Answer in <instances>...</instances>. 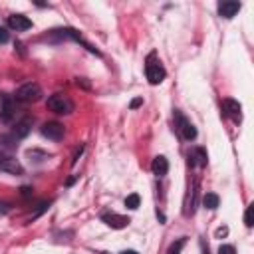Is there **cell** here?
I'll list each match as a JSON object with an SVG mask.
<instances>
[{
    "instance_id": "2",
    "label": "cell",
    "mask_w": 254,
    "mask_h": 254,
    "mask_svg": "<svg viewBox=\"0 0 254 254\" xmlns=\"http://www.w3.org/2000/svg\"><path fill=\"white\" fill-rule=\"evenodd\" d=\"M46 105H48L50 111H54L58 115H70L74 111V101L66 93H54V95H50L48 101H46Z\"/></svg>"
},
{
    "instance_id": "22",
    "label": "cell",
    "mask_w": 254,
    "mask_h": 254,
    "mask_svg": "<svg viewBox=\"0 0 254 254\" xmlns=\"http://www.w3.org/2000/svg\"><path fill=\"white\" fill-rule=\"evenodd\" d=\"M226 234H228V228H226V226L216 228V238H222V236H226Z\"/></svg>"
},
{
    "instance_id": "12",
    "label": "cell",
    "mask_w": 254,
    "mask_h": 254,
    "mask_svg": "<svg viewBox=\"0 0 254 254\" xmlns=\"http://www.w3.org/2000/svg\"><path fill=\"white\" fill-rule=\"evenodd\" d=\"M207 161H209V155H207V151H205L203 147H197V149H193V151L189 153V165L205 167Z\"/></svg>"
},
{
    "instance_id": "18",
    "label": "cell",
    "mask_w": 254,
    "mask_h": 254,
    "mask_svg": "<svg viewBox=\"0 0 254 254\" xmlns=\"http://www.w3.org/2000/svg\"><path fill=\"white\" fill-rule=\"evenodd\" d=\"M244 224H246L248 228L254 224V205H248V209H246V212H244Z\"/></svg>"
},
{
    "instance_id": "4",
    "label": "cell",
    "mask_w": 254,
    "mask_h": 254,
    "mask_svg": "<svg viewBox=\"0 0 254 254\" xmlns=\"http://www.w3.org/2000/svg\"><path fill=\"white\" fill-rule=\"evenodd\" d=\"M173 117H175V123H177V129H179V133H181V137L183 139H187V141H193L195 137H197V129H195V125L179 111V109H175V113H173Z\"/></svg>"
},
{
    "instance_id": "10",
    "label": "cell",
    "mask_w": 254,
    "mask_h": 254,
    "mask_svg": "<svg viewBox=\"0 0 254 254\" xmlns=\"http://www.w3.org/2000/svg\"><path fill=\"white\" fill-rule=\"evenodd\" d=\"M8 26L16 32H24V30L32 28V20L24 14H12V16H8Z\"/></svg>"
},
{
    "instance_id": "19",
    "label": "cell",
    "mask_w": 254,
    "mask_h": 254,
    "mask_svg": "<svg viewBox=\"0 0 254 254\" xmlns=\"http://www.w3.org/2000/svg\"><path fill=\"white\" fill-rule=\"evenodd\" d=\"M218 254H236V250H234V246H230V244H222V246L218 248Z\"/></svg>"
},
{
    "instance_id": "3",
    "label": "cell",
    "mask_w": 254,
    "mask_h": 254,
    "mask_svg": "<svg viewBox=\"0 0 254 254\" xmlns=\"http://www.w3.org/2000/svg\"><path fill=\"white\" fill-rule=\"evenodd\" d=\"M14 97H16V101H22V103H36L42 97V87L34 82H28L16 89Z\"/></svg>"
},
{
    "instance_id": "23",
    "label": "cell",
    "mask_w": 254,
    "mask_h": 254,
    "mask_svg": "<svg viewBox=\"0 0 254 254\" xmlns=\"http://www.w3.org/2000/svg\"><path fill=\"white\" fill-rule=\"evenodd\" d=\"M76 84H78V85H84V87H85V89H87V87H89V84H87V82H85V78H78V80H76Z\"/></svg>"
},
{
    "instance_id": "8",
    "label": "cell",
    "mask_w": 254,
    "mask_h": 254,
    "mask_svg": "<svg viewBox=\"0 0 254 254\" xmlns=\"http://www.w3.org/2000/svg\"><path fill=\"white\" fill-rule=\"evenodd\" d=\"M242 8L240 2H234V0H222V2H218V14L226 20H230L232 16L238 14V10Z\"/></svg>"
},
{
    "instance_id": "21",
    "label": "cell",
    "mask_w": 254,
    "mask_h": 254,
    "mask_svg": "<svg viewBox=\"0 0 254 254\" xmlns=\"http://www.w3.org/2000/svg\"><path fill=\"white\" fill-rule=\"evenodd\" d=\"M141 105H143V97H135V99H131V103H129L131 109H137V107H141Z\"/></svg>"
},
{
    "instance_id": "9",
    "label": "cell",
    "mask_w": 254,
    "mask_h": 254,
    "mask_svg": "<svg viewBox=\"0 0 254 254\" xmlns=\"http://www.w3.org/2000/svg\"><path fill=\"white\" fill-rule=\"evenodd\" d=\"M0 171H6L10 175H24V167L16 157H4L0 161Z\"/></svg>"
},
{
    "instance_id": "14",
    "label": "cell",
    "mask_w": 254,
    "mask_h": 254,
    "mask_svg": "<svg viewBox=\"0 0 254 254\" xmlns=\"http://www.w3.org/2000/svg\"><path fill=\"white\" fill-rule=\"evenodd\" d=\"M30 129H32V119L26 117V119H22V121L16 123V127H14V137L22 139V137H26V135L30 133Z\"/></svg>"
},
{
    "instance_id": "24",
    "label": "cell",
    "mask_w": 254,
    "mask_h": 254,
    "mask_svg": "<svg viewBox=\"0 0 254 254\" xmlns=\"http://www.w3.org/2000/svg\"><path fill=\"white\" fill-rule=\"evenodd\" d=\"M20 191H22V195H24V197H30V195H32V189H30V187H22Z\"/></svg>"
},
{
    "instance_id": "5",
    "label": "cell",
    "mask_w": 254,
    "mask_h": 254,
    "mask_svg": "<svg viewBox=\"0 0 254 254\" xmlns=\"http://www.w3.org/2000/svg\"><path fill=\"white\" fill-rule=\"evenodd\" d=\"M40 133L50 141H62L64 135H66V127L58 121H48L40 127Z\"/></svg>"
},
{
    "instance_id": "17",
    "label": "cell",
    "mask_w": 254,
    "mask_h": 254,
    "mask_svg": "<svg viewBox=\"0 0 254 254\" xmlns=\"http://www.w3.org/2000/svg\"><path fill=\"white\" fill-rule=\"evenodd\" d=\"M139 195L137 193H133V195H129V197H127L125 199V207L127 209H131V211H135V209H139Z\"/></svg>"
},
{
    "instance_id": "11",
    "label": "cell",
    "mask_w": 254,
    "mask_h": 254,
    "mask_svg": "<svg viewBox=\"0 0 254 254\" xmlns=\"http://www.w3.org/2000/svg\"><path fill=\"white\" fill-rule=\"evenodd\" d=\"M222 109H224V113H226L228 117H232L234 121H240V111H242V105H240L236 99H230V97L222 99Z\"/></svg>"
},
{
    "instance_id": "6",
    "label": "cell",
    "mask_w": 254,
    "mask_h": 254,
    "mask_svg": "<svg viewBox=\"0 0 254 254\" xmlns=\"http://www.w3.org/2000/svg\"><path fill=\"white\" fill-rule=\"evenodd\" d=\"M0 119L2 121H10L14 117V111H16V105H14V99L8 95V93H2L0 95Z\"/></svg>"
},
{
    "instance_id": "1",
    "label": "cell",
    "mask_w": 254,
    "mask_h": 254,
    "mask_svg": "<svg viewBox=\"0 0 254 254\" xmlns=\"http://www.w3.org/2000/svg\"><path fill=\"white\" fill-rule=\"evenodd\" d=\"M145 74H147V80H149L151 85H157V84H161V82L165 80L167 72H165L161 60L157 58V54H149V56H147V62H145Z\"/></svg>"
},
{
    "instance_id": "27",
    "label": "cell",
    "mask_w": 254,
    "mask_h": 254,
    "mask_svg": "<svg viewBox=\"0 0 254 254\" xmlns=\"http://www.w3.org/2000/svg\"><path fill=\"white\" fill-rule=\"evenodd\" d=\"M99 254H109V252H99Z\"/></svg>"
},
{
    "instance_id": "25",
    "label": "cell",
    "mask_w": 254,
    "mask_h": 254,
    "mask_svg": "<svg viewBox=\"0 0 254 254\" xmlns=\"http://www.w3.org/2000/svg\"><path fill=\"white\" fill-rule=\"evenodd\" d=\"M201 248H203V254H211V252H209V246H207L205 242H201Z\"/></svg>"
},
{
    "instance_id": "20",
    "label": "cell",
    "mask_w": 254,
    "mask_h": 254,
    "mask_svg": "<svg viewBox=\"0 0 254 254\" xmlns=\"http://www.w3.org/2000/svg\"><path fill=\"white\" fill-rule=\"evenodd\" d=\"M8 38H10V36H8V30H6V28H0V44H6Z\"/></svg>"
},
{
    "instance_id": "26",
    "label": "cell",
    "mask_w": 254,
    "mask_h": 254,
    "mask_svg": "<svg viewBox=\"0 0 254 254\" xmlns=\"http://www.w3.org/2000/svg\"><path fill=\"white\" fill-rule=\"evenodd\" d=\"M121 254H139V252H135V250H123Z\"/></svg>"
},
{
    "instance_id": "15",
    "label": "cell",
    "mask_w": 254,
    "mask_h": 254,
    "mask_svg": "<svg viewBox=\"0 0 254 254\" xmlns=\"http://www.w3.org/2000/svg\"><path fill=\"white\" fill-rule=\"evenodd\" d=\"M218 203H220V199H218L216 193H207V195L203 197V205H205V209H209V211L218 209Z\"/></svg>"
},
{
    "instance_id": "16",
    "label": "cell",
    "mask_w": 254,
    "mask_h": 254,
    "mask_svg": "<svg viewBox=\"0 0 254 254\" xmlns=\"http://www.w3.org/2000/svg\"><path fill=\"white\" fill-rule=\"evenodd\" d=\"M185 242H187V238H185V236H183V238H177L175 242H171V246H169L167 254H181V250H183Z\"/></svg>"
},
{
    "instance_id": "13",
    "label": "cell",
    "mask_w": 254,
    "mask_h": 254,
    "mask_svg": "<svg viewBox=\"0 0 254 254\" xmlns=\"http://www.w3.org/2000/svg\"><path fill=\"white\" fill-rule=\"evenodd\" d=\"M151 171H153L157 177H165L167 171H169V161H167V157L157 155V157L153 159V163H151Z\"/></svg>"
},
{
    "instance_id": "7",
    "label": "cell",
    "mask_w": 254,
    "mask_h": 254,
    "mask_svg": "<svg viewBox=\"0 0 254 254\" xmlns=\"http://www.w3.org/2000/svg\"><path fill=\"white\" fill-rule=\"evenodd\" d=\"M101 220L109 226V228H115V230H119V228H125L127 224H129L131 220L127 218V216H123V214H117V212H105V214H101Z\"/></svg>"
}]
</instances>
